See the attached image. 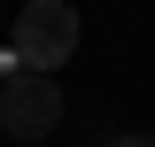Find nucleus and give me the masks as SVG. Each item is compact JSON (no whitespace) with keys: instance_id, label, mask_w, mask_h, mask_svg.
Masks as SVG:
<instances>
[{"instance_id":"1","label":"nucleus","mask_w":155,"mask_h":147,"mask_svg":"<svg viewBox=\"0 0 155 147\" xmlns=\"http://www.w3.org/2000/svg\"><path fill=\"white\" fill-rule=\"evenodd\" d=\"M8 54H16L23 70L54 77V62H70V54H78V8H70V0H31V8L16 16Z\"/></svg>"},{"instance_id":"2","label":"nucleus","mask_w":155,"mask_h":147,"mask_svg":"<svg viewBox=\"0 0 155 147\" xmlns=\"http://www.w3.org/2000/svg\"><path fill=\"white\" fill-rule=\"evenodd\" d=\"M0 124H8L16 147H39L47 132L62 124V85H54V77H39V70L8 77V85H0Z\"/></svg>"},{"instance_id":"3","label":"nucleus","mask_w":155,"mask_h":147,"mask_svg":"<svg viewBox=\"0 0 155 147\" xmlns=\"http://www.w3.org/2000/svg\"><path fill=\"white\" fill-rule=\"evenodd\" d=\"M101 147H155V139H147V132H109Z\"/></svg>"}]
</instances>
